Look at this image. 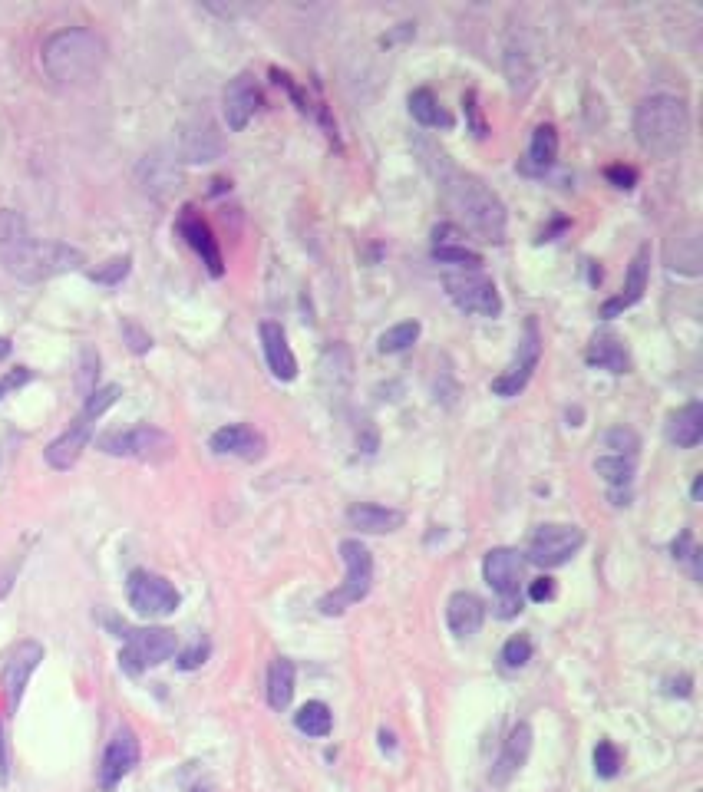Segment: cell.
<instances>
[{
	"label": "cell",
	"mask_w": 703,
	"mask_h": 792,
	"mask_svg": "<svg viewBox=\"0 0 703 792\" xmlns=\"http://www.w3.org/2000/svg\"><path fill=\"white\" fill-rule=\"evenodd\" d=\"M538 360H542V337H538V324L525 321V337L519 340V354L505 367L496 380H492V393L502 396V400H512L529 387L532 373L538 370Z\"/></svg>",
	"instance_id": "cell-11"
},
{
	"label": "cell",
	"mask_w": 703,
	"mask_h": 792,
	"mask_svg": "<svg viewBox=\"0 0 703 792\" xmlns=\"http://www.w3.org/2000/svg\"><path fill=\"white\" fill-rule=\"evenodd\" d=\"M601 443H604V449H608V456H628V459H634L637 449H641V439H637V433H634V429H624V426L608 429Z\"/></svg>",
	"instance_id": "cell-34"
},
{
	"label": "cell",
	"mask_w": 703,
	"mask_h": 792,
	"mask_svg": "<svg viewBox=\"0 0 703 792\" xmlns=\"http://www.w3.org/2000/svg\"><path fill=\"white\" fill-rule=\"evenodd\" d=\"M604 175H608V182L614 185V189H634L637 185V172L631 169V165H608Z\"/></svg>",
	"instance_id": "cell-41"
},
{
	"label": "cell",
	"mask_w": 703,
	"mask_h": 792,
	"mask_svg": "<svg viewBox=\"0 0 703 792\" xmlns=\"http://www.w3.org/2000/svg\"><path fill=\"white\" fill-rule=\"evenodd\" d=\"M446 294L463 314H472V317L502 314L499 288L489 278H482V274H453V278H446Z\"/></svg>",
	"instance_id": "cell-12"
},
{
	"label": "cell",
	"mask_w": 703,
	"mask_h": 792,
	"mask_svg": "<svg viewBox=\"0 0 703 792\" xmlns=\"http://www.w3.org/2000/svg\"><path fill=\"white\" fill-rule=\"evenodd\" d=\"M519 611H522V598H519V594H512V598H499V604H496V618H502V621L515 618Z\"/></svg>",
	"instance_id": "cell-45"
},
{
	"label": "cell",
	"mask_w": 703,
	"mask_h": 792,
	"mask_svg": "<svg viewBox=\"0 0 703 792\" xmlns=\"http://www.w3.org/2000/svg\"><path fill=\"white\" fill-rule=\"evenodd\" d=\"M700 492H703V479L697 476V479H694V499H700Z\"/></svg>",
	"instance_id": "cell-47"
},
{
	"label": "cell",
	"mask_w": 703,
	"mask_h": 792,
	"mask_svg": "<svg viewBox=\"0 0 703 792\" xmlns=\"http://www.w3.org/2000/svg\"><path fill=\"white\" fill-rule=\"evenodd\" d=\"M621 750L618 746H614L611 740H601L598 746H595V773L601 776V779H614L621 773Z\"/></svg>",
	"instance_id": "cell-36"
},
{
	"label": "cell",
	"mask_w": 703,
	"mask_h": 792,
	"mask_svg": "<svg viewBox=\"0 0 703 792\" xmlns=\"http://www.w3.org/2000/svg\"><path fill=\"white\" fill-rule=\"evenodd\" d=\"M294 697V664L288 657H274L268 670V703L271 710H288Z\"/></svg>",
	"instance_id": "cell-28"
},
{
	"label": "cell",
	"mask_w": 703,
	"mask_h": 792,
	"mask_svg": "<svg viewBox=\"0 0 703 792\" xmlns=\"http://www.w3.org/2000/svg\"><path fill=\"white\" fill-rule=\"evenodd\" d=\"M647 278H651V245H641L637 248V255L631 258V268H628V278H624L621 294H614L611 301L601 304V317H608L611 321V317H618V314L628 311V307H634L647 291Z\"/></svg>",
	"instance_id": "cell-18"
},
{
	"label": "cell",
	"mask_w": 703,
	"mask_h": 792,
	"mask_svg": "<svg viewBox=\"0 0 703 792\" xmlns=\"http://www.w3.org/2000/svg\"><path fill=\"white\" fill-rule=\"evenodd\" d=\"M482 621H486V604L479 594L472 591H456L446 604V624L456 637H472L479 634Z\"/></svg>",
	"instance_id": "cell-22"
},
{
	"label": "cell",
	"mask_w": 703,
	"mask_h": 792,
	"mask_svg": "<svg viewBox=\"0 0 703 792\" xmlns=\"http://www.w3.org/2000/svg\"><path fill=\"white\" fill-rule=\"evenodd\" d=\"M416 340H420V324L416 321L393 324L387 334H380V354H403V350H410Z\"/></svg>",
	"instance_id": "cell-32"
},
{
	"label": "cell",
	"mask_w": 703,
	"mask_h": 792,
	"mask_svg": "<svg viewBox=\"0 0 703 792\" xmlns=\"http://www.w3.org/2000/svg\"><path fill=\"white\" fill-rule=\"evenodd\" d=\"M30 380V370L27 367H17V370H10L4 380H0V396L10 393V390H17V387H24V383Z\"/></svg>",
	"instance_id": "cell-44"
},
{
	"label": "cell",
	"mask_w": 703,
	"mask_h": 792,
	"mask_svg": "<svg viewBox=\"0 0 703 792\" xmlns=\"http://www.w3.org/2000/svg\"><path fill=\"white\" fill-rule=\"evenodd\" d=\"M139 766V740L133 730H116L100 763V789H116Z\"/></svg>",
	"instance_id": "cell-14"
},
{
	"label": "cell",
	"mask_w": 703,
	"mask_h": 792,
	"mask_svg": "<svg viewBox=\"0 0 703 792\" xmlns=\"http://www.w3.org/2000/svg\"><path fill=\"white\" fill-rule=\"evenodd\" d=\"M555 159H558V129L548 126V123L535 126L529 152H525V162H522V172L525 175H545L555 165Z\"/></svg>",
	"instance_id": "cell-24"
},
{
	"label": "cell",
	"mask_w": 703,
	"mask_h": 792,
	"mask_svg": "<svg viewBox=\"0 0 703 792\" xmlns=\"http://www.w3.org/2000/svg\"><path fill=\"white\" fill-rule=\"evenodd\" d=\"M347 522L360 528V532L383 535V532H397V528H403L406 515L400 509H387V505H377V502H360L347 509Z\"/></svg>",
	"instance_id": "cell-23"
},
{
	"label": "cell",
	"mask_w": 703,
	"mask_h": 792,
	"mask_svg": "<svg viewBox=\"0 0 703 792\" xmlns=\"http://www.w3.org/2000/svg\"><path fill=\"white\" fill-rule=\"evenodd\" d=\"M129 268H133V258H129V255L113 258L109 264H103V268L90 271V281H96V284H119L129 274Z\"/></svg>",
	"instance_id": "cell-37"
},
{
	"label": "cell",
	"mask_w": 703,
	"mask_h": 792,
	"mask_svg": "<svg viewBox=\"0 0 703 792\" xmlns=\"http://www.w3.org/2000/svg\"><path fill=\"white\" fill-rule=\"evenodd\" d=\"M126 594L133 611L142 618H166L175 608H179V591H175L172 581L162 575H152V571L136 568L126 581Z\"/></svg>",
	"instance_id": "cell-10"
},
{
	"label": "cell",
	"mask_w": 703,
	"mask_h": 792,
	"mask_svg": "<svg viewBox=\"0 0 703 792\" xmlns=\"http://www.w3.org/2000/svg\"><path fill=\"white\" fill-rule=\"evenodd\" d=\"M215 456H238V459H258L261 449H265V439H261L255 429L245 423H232L215 429L212 439H208Z\"/></svg>",
	"instance_id": "cell-21"
},
{
	"label": "cell",
	"mask_w": 703,
	"mask_h": 792,
	"mask_svg": "<svg viewBox=\"0 0 703 792\" xmlns=\"http://www.w3.org/2000/svg\"><path fill=\"white\" fill-rule=\"evenodd\" d=\"M100 449L106 456H123V459H162L172 453V436L156 426L116 429V433L100 436Z\"/></svg>",
	"instance_id": "cell-8"
},
{
	"label": "cell",
	"mask_w": 703,
	"mask_h": 792,
	"mask_svg": "<svg viewBox=\"0 0 703 792\" xmlns=\"http://www.w3.org/2000/svg\"><path fill=\"white\" fill-rule=\"evenodd\" d=\"M119 390L116 383H109V387H100V390H93L90 396H86V406H83V413L76 416L73 426L67 429L63 436H57L53 443L47 446V462L53 469H70L76 459H80V453L86 449V443H90V436H93V423L100 420V416L119 400Z\"/></svg>",
	"instance_id": "cell-5"
},
{
	"label": "cell",
	"mask_w": 703,
	"mask_h": 792,
	"mask_svg": "<svg viewBox=\"0 0 703 792\" xmlns=\"http://www.w3.org/2000/svg\"><path fill=\"white\" fill-rule=\"evenodd\" d=\"M585 545V532H581L578 525H558V522H548V525H538L532 542H529V561L542 568H558L565 565V561L575 558L578 548Z\"/></svg>",
	"instance_id": "cell-9"
},
{
	"label": "cell",
	"mask_w": 703,
	"mask_h": 792,
	"mask_svg": "<svg viewBox=\"0 0 703 792\" xmlns=\"http://www.w3.org/2000/svg\"><path fill=\"white\" fill-rule=\"evenodd\" d=\"M340 558H344V568H347L344 585L317 601V608H321V614H327V618L344 614L350 604H360L373 588V555L364 542L344 538V542H340Z\"/></svg>",
	"instance_id": "cell-6"
},
{
	"label": "cell",
	"mask_w": 703,
	"mask_h": 792,
	"mask_svg": "<svg viewBox=\"0 0 703 792\" xmlns=\"http://www.w3.org/2000/svg\"><path fill=\"white\" fill-rule=\"evenodd\" d=\"M179 235L185 238V245H189L195 255L202 258V264L208 268L212 278H222L225 271V261H222V248H218V241L212 235V228L202 222V215L195 212V208H182V218H179Z\"/></svg>",
	"instance_id": "cell-16"
},
{
	"label": "cell",
	"mask_w": 703,
	"mask_h": 792,
	"mask_svg": "<svg viewBox=\"0 0 703 792\" xmlns=\"http://www.w3.org/2000/svg\"><path fill=\"white\" fill-rule=\"evenodd\" d=\"M529 598L535 601V604H542V601H552L555 598V581L548 578V575H542V578H535L532 585H529Z\"/></svg>",
	"instance_id": "cell-42"
},
{
	"label": "cell",
	"mask_w": 703,
	"mask_h": 792,
	"mask_svg": "<svg viewBox=\"0 0 703 792\" xmlns=\"http://www.w3.org/2000/svg\"><path fill=\"white\" fill-rule=\"evenodd\" d=\"M106 60V43L100 33L86 27H70L60 30L43 43V70L53 83L60 86H76L93 80L103 70Z\"/></svg>",
	"instance_id": "cell-3"
},
{
	"label": "cell",
	"mask_w": 703,
	"mask_h": 792,
	"mask_svg": "<svg viewBox=\"0 0 703 792\" xmlns=\"http://www.w3.org/2000/svg\"><path fill=\"white\" fill-rule=\"evenodd\" d=\"M294 726L304 733V736H314V740H321V736L331 733L334 726V717H331V707L321 700H307L304 707L294 713Z\"/></svg>",
	"instance_id": "cell-30"
},
{
	"label": "cell",
	"mask_w": 703,
	"mask_h": 792,
	"mask_svg": "<svg viewBox=\"0 0 703 792\" xmlns=\"http://www.w3.org/2000/svg\"><path fill=\"white\" fill-rule=\"evenodd\" d=\"M670 552H674V558L677 561H694V578L700 575V568H697V548H694V535L690 532H680V538L674 542V548H670Z\"/></svg>",
	"instance_id": "cell-40"
},
{
	"label": "cell",
	"mask_w": 703,
	"mask_h": 792,
	"mask_svg": "<svg viewBox=\"0 0 703 792\" xmlns=\"http://www.w3.org/2000/svg\"><path fill=\"white\" fill-rule=\"evenodd\" d=\"M123 334H126V340H133V344H129V347H133L136 354H146V350L152 347V337H149V334H142V330H139L136 324H123Z\"/></svg>",
	"instance_id": "cell-43"
},
{
	"label": "cell",
	"mask_w": 703,
	"mask_h": 792,
	"mask_svg": "<svg viewBox=\"0 0 703 792\" xmlns=\"http://www.w3.org/2000/svg\"><path fill=\"white\" fill-rule=\"evenodd\" d=\"M261 109V90L255 83V76L251 73H241L235 76L232 83L225 86V123L232 132H241L255 113Z\"/></svg>",
	"instance_id": "cell-17"
},
{
	"label": "cell",
	"mask_w": 703,
	"mask_h": 792,
	"mask_svg": "<svg viewBox=\"0 0 703 792\" xmlns=\"http://www.w3.org/2000/svg\"><path fill=\"white\" fill-rule=\"evenodd\" d=\"M43 660V647L37 641H24L14 647V654L7 657L4 664V674H0V687H4V697H7V707L17 710L20 700H24V690L30 684V677H34V670L40 667Z\"/></svg>",
	"instance_id": "cell-13"
},
{
	"label": "cell",
	"mask_w": 703,
	"mask_h": 792,
	"mask_svg": "<svg viewBox=\"0 0 703 792\" xmlns=\"http://www.w3.org/2000/svg\"><path fill=\"white\" fill-rule=\"evenodd\" d=\"M175 651H179V637L169 627H136V631H126L119 667L129 677H139L142 670L166 664L169 657H175Z\"/></svg>",
	"instance_id": "cell-7"
},
{
	"label": "cell",
	"mask_w": 703,
	"mask_h": 792,
	"mask_svg": "<svg viewBox=\"0 0 703 792\" xmlns=\"http://www.w3.org/2000/svg\"><path fill=\"white\" fill-rule=\"evenodd\" d=\"M439 165L433 169L439 189L446 195V205L463 218L466 228H472L476 235H482L486 241H502L505 235V205L499 202V195L489 189L486 182L476 179L463 169H456L449 162L446 152L436 149Z\"/></svg>",
	"instance_id": "cell-2"
},
{
	"label": "cell",
	"mask_w": 703,
	"mask_h": 792,
	"mask_svg": "<svg viewBox=\"0 0 703 792\" xmlns=\"http://www.w3.org/2000/svg\"><path fill=\"white\" fill-rule=\"evenodd\" d=\"M585 360H588V367H598V370H608V373H628L631 370L628 347H624L621 337H614V334H598L595 340H591Z\"/></svg>",
	"instance_id": "cell-25"
},
{
	"label": "cell",
	"mask_w": 703,
	"mask_h": 792,
	"mask_svg": "<svg viewBox=\"0 0 703 792\" xmlns=\"http://www.w3.org/2000/svg\"><path fill=\"white\" fill-rule=\"evenodd\" d=\"M463 113H466V123L472 129V136L476 139H486L489 136V126H486V119H482V109H479V96L476 90H469L463 96Z\"/></svg>",
	"instance_id": "cell-38"
},
{
	"label": "cell",
	"mask_w": 703,
	"mask_h": 792,
	"mask_svg": "<svg viewBox=\"0 0 703 792\" xmlns=\"http://www.w3.org/2000/svg\"><path fill=\"white\" fill-rule=\"evenodd\" d=\"M10 776V756H7V740H4V723H0V783H7Z\"/></svg>",
	"instance_id": "cell-46"
},
{
	"label": "cell",
	"mask_w": 703,
	"mask_h": 792,
	"mask_svg": "<svg viewBox=\"0 0 703 792\" xmlns=\"http://www.w3.org/2000/svg\"><path fill=\"white\" fill-rule=\"evenodd\" d=\"M667 439L677 449H694L703 439V406L687 403L684 410H677L667 423Z\"/></svg>",
	"instance_id": "cell-26"
},
{
	"label": "cell",
	"mask_w": 703,
	"mask_h": 792,
	"mask_svg": "<svg viewBox=\"0 0 703 792\" xmlns=\"http://www.w3.org/2000/svg\"><path fill=\"white\" fill-rule=\"evenodd\" d=\"M258 334H261V347H265L271 373L281 383H291L294 377H298V357H294V350L288 344V334H284L281 324H274V321L261 324Z\"/></svg>",
	"instance_id": "cell-20"
},
{
	"label": "cell",
	"mask_w": 703,
	"mask_h": 792,
	"mask_svg": "<svg viewBox=\"0 0 703 792\" xmlns=\"http://www.w3.org/2000/svg\"><path fill=\"white\" fill-rule=\"evenodd\" d=\"M410 116L426 129H449L453 126V116L439 106V99L430 90H416L410 93Z\"/></svg>",
	"instance_id": "cell-29"
},
{
	"label": "cell",
	"mask_w": 703,
	"mask_h": 792,
	"mask_svg": "<svg viewBox=\"0 0 703 792\" xmlns=\"http://www.w3.org/2000/svg\"><path fill=\"white\" fill-rule=\"evenodd\" d=\"M634 136L647 156L670 159L684 149L690 136V116L684 99L677 96H651L634 109Z\"/></svg>",
	"instance_id": "cell-4"
},
{
	"label": "cell",
	"mask_w": 703,
	"mask_h": 792,
	"mask_svg": "<svg viewBox=\"0 0 703 792\" xmlns=\"http://www.w3.org/2000/svg\"><path fill=\"white\" fill-rule=\"evenodd\" d=\"M529 753H532V726L529 723H515L512 733H509V740H505V746H502L499 759H496V766H492V773H489L492 786L509 783V779L525 766Z\"/></svg>",
	"instance_id": "cell-19"
},
{
	"label": "cell",
	"mask_w": 703,
	"mask_h": 792,
	"mask_svg": "<svg viewBox=\"0 0 703 792\" xmlns=\"http://www.w3.org/2000/svg\"><path fill=\"white\" fill-rule=\"evenodd\" d=\"M482 578L499 598H512V594H519L525 578V558L515 548H492L482 558Z\"/></svg>",
	"instance_id": "cell-15"
},
{
	"label": "cell",
	"mask_w": 703,
	"mask_h": 792,
	"mask_svg": "<svg viewBox=\"0 0 703 792\" xmlns=\"http://www.w3.org/2000/svg\"><path fill=\"white\" fill-rule=\"evenodd\" d=\"M208 651H212V644H208L205 637H199V641H195L189 651L179 654V660H175V664H179V670H195V667H202L205 660H208Z\"/></svg>",
	"instance_id": "cell-39"
},
{
	"label": "cell",
	"mask_w": 703,
	"mask_h": 792,
	"mask_svg": "<svg viewBox=\"0 0 703 792\" xmlns=\"http://www.w3.org/2000/svg\"><path fill=\"white\" fill-rule=\"evenodd\" d=\"M86 258L83 251H76L63 241H43L30 231L27 218L4 208L0 212V264L20 281H47L57 274L76 271Z\"/></svg>",
	"instance_id": "cell-1"
},
{
	"label": "cell",
	"mask_w": 703,
	"mask_h": 792,
	"mask_svg": "<svg viewBox=\"0 0 703 792\" xmlns=\"http://www.w3.org/2000/svg\"><path fill=\"white\" fill-rule=\"evenodd\" d=\"M697 235H700L697 225L674 231V238H670V245H667V264L674 271H687V274L700 271V238Z\"/></svg>",
	"instance_id": "cell-27"
},
{
	"label": "cell",
	"mask_w": 703,
	"mask_h": 792,
	"mask_svg": "<svg viewBox=\"0 0 703 792\" xmlns=\"http://www.w3.org/2000/svg\"><path fill=\"white\" fill-rule=\"evenodd\" d=\"M433 261L456 264V268H472V271L482 268V255L469 251L466 245H456V241H439V245L433 248Z\"/></svg>",
	"instance_id": "cell-33"
},
{
	"label": "cell",
	"mask_w": 703,
	"mask_h": 792,
	"mask_svg": "<svg viewBox=\"0 0 703 792\" xmlns=\"http://www.w3.org/2000/svg\"><path fill=\"white\" fill-rule=\"evenodd\" d=\"M532 660V641L525 634H515V637H509V641H505V647H502V667L505 670H519V667H525Z\"/></svg>",
	"instance_id": "cell-35"
},
{
	"label": "cell",
	"mask_w": 703,
	"mask_h": 792,
	"mask_svg": "<svg viewBox=\"0 0 703 792\" xmlns=\"http://www.w3.org/2000/svg\"><path fill=\"white\" fill-rule=\"evenodd\" d=\"M595 472L604 482H608V486H628V482L634 479V459L604 453V456L595 459Z\"/></svg>",
	"instance_id": "cell-31"
}]
</instances>
